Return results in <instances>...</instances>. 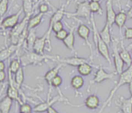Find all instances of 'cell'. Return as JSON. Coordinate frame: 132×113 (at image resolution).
Returning a JSON list of instances; mask_svg holds the SVG:
<instances>
[{
  "label": "cell",
  "instance_id": "obj_1",
  "mask_svg": "<svg viewBox=\"0 0 132 113\" xmlns=\"http://www.w3.org/2000/svg\"><path fill=\"white\" fill-rule=\"evenodd\" d=\"M21 64L23 67L30 66V65H40L47 60L57 61L59 59V56L56 55H40L34 52V51H26L21 57H20Z\"/></svg>",
  "mask_w": 132,
  "mask_h": 113
},
{
  "label": "cell",
  "instance_id": "obj_2",
  "mask_svg": "<svg viewBox=\"0 0 132 113\" xmlns=\"http://www.w3.org/2000/svg\"><path fill=\"white\" fill-rule=\"evenodd\" d=\"M131 81H132V63L130 64V66H129L127 68V70H123L119 75V80H118L117 83L116 84L115 87L110 92V94H109L107 99L105 101V102L102 105L101 109L102 110H104V108L110 103V101H111L112 98L113 97L115 93L117 91V90L120 87H121L122 86H123L125 84H129Z\"/></svg>",
  "mask_w": 132,
  "mask_h": 113
},
{
  "label": "cell",
  "instance_id": "obj_3",
  "mask_svg": "<svg viewBox=\"0 0 132 113\" xmlns=\"http://www.w3.org/2000/svg\"><path fill=\"white\" fill-rule=\"evenodd\" d=\"M90 18H91V23L93 25V38H94V41L96 43V48H97L99 53L108 62V63L110 65H111L112 61H111V57H110V51H109V46L106 44V42L100 36V34L97 31V29L96 27V22H95V19H94L93 13H92Z\"/></svg>",
  "mask_w": 132,
  "mask_h": 113
},
{
  "label": "cell",
  "instance_id": "obj_4",
  "mask_svg": "<svg viewBox=\"0 0 132 113\" xmlns=\"http://www.w3.org/2000/svg\"><path fill=\"white\" fill-rule=\"evenodd\" d=\"M29 18L30 17H24L23 20L20 23H19L13 29H11V32H10V41H11V44H18L21 35L28 28L27 24H28Z\"/></svg>",
  "mask_w": 132,
  "mask_h": 113
},
{
  "label": "cell",
  "instance_id": "obj_5",
  "mask_svg": "<svg viewBox=\"0 0 132 113\" xmlns=\"http://www.w3.org/2000/svg\"><path fill=\"white\" fill-rule=\"evenodd\" d=\"M66 15L70 17H82L89 19L92 15V13L89 9V2L87 1V0H85L83 2L79 3L75 13L69 14L66 13Z\"/></svg>",
  "mask_w": 132,
  "mask_h": 113
},
{
  "label": "cell",
  "instance_id": "obj_6",
  "mask_svg": "<svg viewBox=\"0 0 132 113\" xmlns=\"http://www.w3.org/2000/svg\"><path fill=\"white\" fill-rule=\"evenodd\" d=\"M68 100L66 99L64 96H62L61 94L58 95V96H56L54 97H52V98H50L49 96H48V98L46 101H44V102H41L40 104H37V105H35V107L33 108V111L34 112H37V113H41V112H44V111H47V109L51 107L53 104H54L55 103L57 102H59V101H67Z\"/></svg>",
  "mask_w": 132,
  "mask_h": 113
},
{
  "label": "cell",
  "instance_id": "obj_7",
  "mask_svg": "<svg viewBox=\"0 0 132 113\" xmlns=\"http://www.w3.org/2000/svg\"><path fill=\"white\" fill-rule=\"evenodd\" d=\"M113 41V63L117 74L120 75L123 71L124 63L121 59L120 52L118 50V42L117 40H112Z\"/></svg>",
  "mask_w": 132,
  "mask_h": 113
},
{
  "label": "cell",
  "instance_id": "obj_8",
  "mask_svg": "<svg viewBox=\"0 0 132 113\" xmlns=\"http://www.w3.org/2000/svg\"><path fill=\"white\" fill-rule=\"evenodd\" d=\"M22 12H23V9L19 10V12H17L16 13L9 16L6 18H5L3 20H2L1 28L3 30H6V29H13L14 27H16L19 24L20 17Z\"/></svg>",
  "mask_w": 132,
  "mask_h": 113
},
{
  "label": "cell",
  "instance_id": "obj_9",
  "mask_svg": "<svg viewBox=\"0 0 132 113\" xmlns=\"http://www.w3.org/2000/svg\"><path fill=\"white\" fill-rule=\"evenodd\" d=\"M47 44H48V45L51 46V39L47 37V34L45 33L44 35H43L42 37H37L33 46V51L36 53L43 55L44 54V49L46 48Z\"/></svg>",
  "mask_w": 132,
  "mask_h": 113
},
{
  "label": "cell",
  "instance_id": "obj_10",
  "mask_svg": "<svg viewBox=\"0 0 132 113\" xmlns=\"http://www.w3.org/2000/svg\"><path fill=\"white\" fill-rule=\"evenodd\" d=\"M117 73H107L103 67H99L96 72L91 84H100L106 80L113 79Z\"/></svg>",
  "mask_w": 132,
  "mask_h": 113
},
{
  "label": "cell",
  "instance_id": "obj_11",
  "mask_svg": "<svg viewBox=\"0 0 132 113\" xmlns=\"http://www.w3.org/2000/svg\"><path fill=\"white\" fill-rule=\"evenodd\" d=\"M64 15H66L65 6H64V5H63L61 8L57 9V10L53 13V15L51 16V19H50L48 29H47V32H46V34H47V37H48L49 38L51 37V27H52V25H53L54 23L57 22V21H61V20L63 19V17H64Z\"/></svg>",
  "mask_w": 132,
  "mask_h": 113
},
{
  "label": "cell",
  "instance_id": "obj_12",
  "mask_svg": "<svg viewBox=\"0 0 132 113\" xmlns=\"http://www.w3.org/2000/svg\"><path fill=\"white\" fill-rule=\"evenodd\" d=\"M90 29L88 26H86V24H80L77 28V34L78 35L85 41V42L87 44V45L89 46V49H90V53L92 55L93 52V48H92V44L89 42V34H90Z\"/></svg>",
  "mask_w": 132,
  "mask_h": 113
},
{
  "label": "cell",
  "instance_id": "obj_13",
  "mask_svg": "<svg viewBox=\"0 0 132 113\" xmlns=\"http://www.w3.org/2000/svg\"><path fill=\"white\" fill-rule=\"evenodd\" d=\"M58 62L64 65H69V66H74V67H78L79 65L85 63H89L87 59L79 57V56H72V57L64 58V59L59 58Z\"/></svg>",
  "mask_w": 132,
  "mask_h": 113
},
{
  "label": "cell",
  "instance_id": "obj_14",
  "mask_svg": "<svg viewBox=\"0 0 132 113\" xmlns=\"http://www.w3.org/2000/svg\"><path fill=\"white\" fill-rule=\"evenodd\" d=\"M106 22L111 27L114 24L115 20V17H116V13L113 10V0H106Z\"/></svg>",
  "mask_w": 132,
  "mask_h": 113
},
{
  "label": "cell",
  "instance_id": "obj_15",
  "mask_svg": "<svg viewBox=\"0 0 132 113\" xmlns=\"http://www.w3.org/2000/svg\"><path fill=\"white\" fill-rule=\"evenodd\" d=\"M64 64L60 63L57 64L56 66H54V68H52L51 70H50L49 71H47V72L46 73V74L44 75V78L45 81L47 82V84L48 86H49V91L51 90V84L52 80H53L56 76L58 75V73H59L61 69L64 66Z\"/></svg>",
  "mask_w": 132,
  "mask_h": 113
},
{
  "label": "cell",
  "instance_id": "obj_16",
  "mask_svg": "<svg viewBox=\"0 0 132 113\" xmlns=\"http://www.w3.org/2000/svg\"><path fill=\"white\" fill-rule=\"evenodd\" d=\"M6 96L10 97L13 101H17L20 104L23 103L20 97V89H18L13 84H9V86L6 90Z\"/></svg>",
  "mask_w": 132,
  "mask_h": 113
},
{
  "label": "cell",
  "instance_id": "obj_17",
  "mask_svg": "<svg viewBox=\"0 0 132 113\" xmlns=\"http://www.w3.org/2000/svg\"><path fill=\"white\" fill-rule=\"evenodd\" d=\"M18 50H19V48H18L17 44H11L10 45L6 47L4 49L0 51V60L5 61V60L8 59Z\"/></svg>",
  "mask_w": 132,
  "mask_h": 113
},
{
  "label": "cell",
  "instance_id": "obj_18",
  "mask_svg": "<svg viewBox=\"0 0 132 113\" xmlns=\"http://www.w3.org/2000/svg\"><path fill=\"white\" fill-rule=\"evenodd\" d=\"M75 29H76L75 27H70L67 37L63 41V43L65 45V47L72 51H75V34H74Z\"/></svg>",
  "mask_w": 132,
  "mask_h": 113
},
{
  "label": "cell",
  "instance_id": "obj_19",
  "mask_svg": "<svg viewBox=\"0 0 132 113\" xmlns=\"http://www.w3.org/2000/svg\"><path fill=\"white\" fill-rule=\"evenodd\" d=\"M100 101L96 94H91L86 97L85 100V105L87 108L91 110H95L100 107Z\"/></svg>",
  "mask_w": 132,
  "mask_h": 113
},
{
  "label": "cell",
  "instance_id": "obj_20",
  "mask_svg": "<svg viewBox=\"0 0 132 113\" xmlns=\"http://www.w3.org/2000/svg\"><path fill=\"white\" fill-rule=\"evenodd\" d=\"M110 28H111V27L106 22L103 29L99 32L100 36L106 42V44L108 46H110V44L112 43V37H111V34H110Z\"/></svg>",
  "mask_w": 132,
  "mask_h": 113
},
{
  "label": "cell",
  "instance_id": "obj_21",
  "mask_svg": "<svg viewBox=\"0 0 132 113\" xmlns=\"http://www.w3.org/2000/svg\"><path fill=\"white\" fill-rule=\"evenodd\" d=\"M120 108L122 113H132V97H121Z\"/></svg>",
  "mask_w": 132,
  "mask_h": 113
},
{
  "label": "cell",
  "instance_id": "obj_22",
  "mask_svg": "<svg viewBox=\"0 0 132 113\" xmlns=\"http://www.w3.org/2000/svg\"><path fill=\"white\" fill-rule=\"evenodd\" d=\"M13 105V100L8 96L0 101V113H10Z\"/></svg>",
  "mask_w": 132,
  "mask_h": 113
},
{
  "label": "cell",
  "instance_id": "obj_23",
  "mask_svg": "<svg viewBox=\"0 0 132 113\" xmlns=\"http://www.w3.org/2000/svg\"><path fill=\"white\" fill-rule=\"evenodd\" d=\"M127 13L123 12V11H120L118 13L116 14V17H115V20H114V24L117 26V27L119 28V31L121 33V30L122 28L124 27L125 25V23L127 21Z\"/></svg>",
  "mask_w": 132,
  "mask_h": 113
},
{
  "label": "cell",
  "instance_id": "obj_24",
  "mask_svg": "<svg viewBox=\"0 0 132 113\" xmlns=\"http://www.w3.org/2000/svg\"><path fill=\"white\" fill-rule=\"evenodd\" d=\"M44 13H41L39 12V13L33 16V17H30L29 18V20H28V24H27V27H28V29H35L42 21V19H43V17H44Z\"/></svg>",
  "mask_w": 132,
  "mask_h": 113
},
{
  "label": "cell",
  "instance_id": "obj_25",
  "mask_svg": "<svg viewBox=\"0 0 132 113\" xmlns=\"http://www.w3.org/2000/svg\"><path fill=\"white\" fill-rule=\"evenodd\" d=\"M120 46H121V51H120V55L121 59H123L124 64L128 67L132 63V57H131L129 51L124 48L122 41L120 42Z\"/></svg>",
  "mask_w": 132,
  "mask_h": 113
},
{
  "label": "cell",
  "instance_id": "obj_26",
  "mask_svg": "<svg viewBox=\"0 0 132 113\" xmlns=\"http://www.w3.org/2000/svg\"><path fill=\"white\" fill-rule=\"evenodd\" d=\"M78 73L82 77H87L93 72V66L89 63H85L77 67Z\"/></svg>",
  "mask_w": 132,
  "mask_h": 113
},
{
  "label": "cell",
  "instance_id": "obj_27",
  "mask_svg": "<svg viewBox=\"0 0 132 113\" xmlns=\"http://www.w3.org/2000/svg\"><path fill=\"white\" fill-rule=\"evenodd\" d=\"M24 81V70H23V66H22L20 69L15 73V77H14V83L13 84L20 90L23 84Z\"/></svg>",
  "mask_w": 132,
  "mask_h": 113
},
{
  "label": "cell",
  "instance_id": "obj_28",
  "mask_svg": "<svg viewBox=\"0 0 132 113\" xmlns=\"http://www.w3.org/2000/svg\"><path fill=\"white\" fill-rule=\"evenodd\" d=\"M37 35L35 33V30L34 29H30L28 31V34L26 38V44H27V47L28 48V51H33V46L34 44L37 39Z\"/></svg>",
  "mask_w": 132,
  "mask_h": 113
},
{
  "label": "cell",
  "instance_id": "obj_29",
  "mask_svg": "<svg viewBox=\"0 0 132 113\" xmlns=\"http://www.w3.org/2000/svg\"><path fill=\"white\" fill-rule=\"evenodd\" d=\"M23 11L25 17H30L34 12V3L33 0H23Z\"/></svg>",
  "mask_w": 132,
  "mask_h": 113
},
{
  "label": "cell",
  "instance_id": "obj_30",
  "mask_svg": "<svg viewBox=\"0 0 132 113\" xmlns=\"http://www.w3.org/2000/svg\"><path fill=\"white\" fill-rule=\"evenodd\" d=\"M84 83H85V81H84V79H83L82 76H81V75H76V76H74L72 78L70 84H71V87L74 90L78 91V90L81 89L83 87Z\"/></svg>",
  "mask_w": 132,
  "mask_h": 113
},
{
  "label": "cell",
  "instance_id": "obj_31",
  "mask_svg": "<svg viewBox=\"0 0 132 113\" xmlns=\"http://www.w3.org/2000/svg\"><path fill=\"white\" fill-rule=\"evenodd\" d=\"M22 66V64H21V61L19 59H13L11 61L10 64V66H9V71L13 73V74H15L20 69V67Z\"/></svg>",
  "mask_w": 132,
  "mask_h": 113
},
{
  "label": "cell",
  "instance_id": "obj_32",
  "mask_svg": "<svg viewBox=\"0 0 132 113\" xmlns=\"http://www.w3.org/2000/svg\"><path fill=\"white\" fill-rule=\"evenodd\" d=\"M10 0H0V19H2L7 13Z\"/></svg>",
  "mask_w": 132,
  "mask_h": 113
},
{
  "label": "cell",
  "instance_id": "obj_33",
  "mask_svg": "<svg viewBox=\"0 0 132 113\" xmlns=\"http://www.w3.org/2000/svg\"><path fill=\"white\" fill-rule=\"evenodd\" d=\"M89 9L92 13H102V7H101L100 2L89 1Z\"/></svg>",
  "mask_w": 132,
  "mask_h": 113
},
{
  "label": "cell",
  "instance_id": "obj_34",
  "mask_svg": "<svg viewBox=\"0 0 132 113\" xmlns=\"http://www.w3.org/2000/svg\"><path fill=\"white\" fill-rule=\"evenodd\" d=\"M32 111H33V108L31 107L30 104L23 102V104H20V113H28V112H32Z\"/></svg>",
  "mask_w": 132,
  "mask_h": 113
},
{
  "label": "cell",
  "instance_id": "obj_35",
  "mask_svg": "<svg viewBox=\"0 0 132 113\" xmlns=\"http://www.w3.org/2000/svg\"><path fill=\"white\" fill-rule=\"evenodd\" d=\"M63 83V79L61 76L57 75L51 81V87H53L54 88H58Z\"/></svg>",
  "mask_w": 132,
  "mask_h": 113
},
{
  "label": "cell",
  "instance_id": "obj_36",
  "mask_svg": "<svg viewBox=\"0 0 132 113\" xmlns=\"http://www.w3.org/2000/svg\"><path fill=\"white\" fill-rule=\"evenodd\" d=\"M63 29H64V24H63V23L61 22V20L54 23V24L52 25V27H51V31L54 32L55 34H56L57 32H58V31L63 30Z\"/></svg>",
  "mask_w": 132,
  "mask_h": 113
},
{
  "label": "cell",
  "instance_id": "obj_37",
  "mask_svg": "<svg viewBox=\"0 0 132 113\" xmlns=\"http://www.w3.org/2000/svg\"><path fill=\"white\" fill-rule=\"evenodd\" d=\"M68 34H69V32L66 31V30H64V29H63V30H61V31H58V32H57L56 34H55V37L57 39V40H60V41H64V39L67 37V35H68Z\"/></svg>",
  "mask_w": 132,
  "mask_h": 113
},
{
  "label": "cell",
  "instance_id": "obj_38",
  "mask_svg": "<svg viewBox=\"0 0 132 113\" xmlns=\"http://www.w3.org/2000/svg\"><path fill=\"white\" fill-rule=\"evenodd\" d=\"M124 39L126 40H131L132 39V27H125L124 31Z\"/></svg>",
  "mask_w": 132,
  "mask_h": 113
},
{
  "label": "cell",
  "instance_id": "obj_39",
  "mask_svg": "<svg viewBox=\"0 0 132 113\" xmlns=\"http://www.w3.org/2000/svg\"><path fill=\"white\" fill-rule=\"evenodd\" d=\"M49 11V6L46 3H42L39 6V12L41 13H47Z\"/></svg>",
  "mask_w": 132,
  "mask_h": 113
},
{
  "label": "cell",
  "instance_id": "obj_40",
  "mask_svg": "<svg viewBox=\"0 0 132 113\" xmlns=\"http://www.w3.org/2000/svg\"><path fill=\"white\" fill-rule=\"evenodd\" d=\"M6 79V73L5 70L0 71V83H4Z\"/></svg>",
  "mask_w": 132,
  "mask_h": 113
},
{
  "label": "cell",
  "instance_id": "obj_41",
  "mask_svg": "<svg viewBox=\"0 0 132 113\" xmlns=\"http://www.w3.org/2000/svg\"><path fill=\"white\" fill-rule=\"evenodd\" d=\"M47 113H59V112H58L54 108H53V107L51 106V107H50V108L47 109Z\"/></svg>",
  "mask_w": 132,
  "mask_h": 113
},
{
  "label": "cell",
  "instance_id": "obj_42",
  "mask_svg": "<svg viewBox=\"0 0 132 113\" xmlns=\"http://www.w3.org/2000/svg\"><path fill=\"white\" fill-rule=\"evenodd\" d=\"M6 70V64L4 61L0 60V71H3Z\"/></svg>",
  "mask_w": 132,
  "mask_h": 113
},
{
  "label": "cell",
  "instance_id": "obj_43",
  "mask_svg": "<svg viewBox=\"0 0 132 113\" xmlns=\"http://www.w3.org/2000/svg\"><path fill=\"white\" fill-rule=\"evenodd\" d=\"M127 17L130 19H132V6L128 10V11L127 12Z\"/></svg>",
  "mask_w": 132,
  "mask_h": 113
},
{
  "label": "cell",
  "instance_id": "obj_44",
  "mask_svg": "<svg viewBox=\"0 0 132 113\" xmlns=\"http://www.w3.org/2000/svg\"><path fill=\"white\" fill-rule=\"evenodd\" d=\"M128 87H129V91L130 94V97H132V81L128 84Z\"/></svg>",
  "mask_w": 132,
  "mask_h": 113
},
{
  "label": "cell",
  "instance_id": "obj_45",
  "mask_svg": "<svg viewBox=\"0 0 132 113\" xmlns=\"http://www.w3.org/2000/svg\"><path fill=\"white\" fill-rule=\"evenodd\" d=\"M103 110H102V109L100 108V111L99 112H97V113H103Z\"/></svg>",
  "mask_w": 132,
  "mask_h": 113
},
{
  "label": "cell",
  "instance_id": "obj_46",
  "mask_svg": "<svg viewBox=\"0 0 132 113\" xmlns=\"http://www.w3.org/2000/svg\"><path fill=\"white\" fill-rule=\"evenodd\" d=\"M90 1H95V2H100V0H90Z\"/></svg>",
  "mask_w": 132,
  "mask_h": 113
},
{
  "label": "cell",
  "instance_id": "obj_47",
  "mask_svg": "<svg viewBox=\"0 0 132 113\" xmlns=\"http://www.w3.org/2000/svg\"><path fill=\"white\" fill-rule=\"evenodd\" d=\"M3 88L1 89V91H0V94H1V93L3 92Z\"/></svg>",
  "mask_w": 132,
  "mask_h": 113
},
{
  "label": "cell",
  "instance_id": "obj_48",
  "mask_svg": "<svg viewBox=\"0 0 132 113\" xmlns=\"http://www.w3.org/2000/svg\"><path fill=\"white\" fill-rule=\"evenodd\" d=\"M1 21L2 20H0V28H1Z\"/></svg>",
  "mask_w": 132,
  "mask_h": 113
},
{
  "label": "cell",
  "instance_id": "obj_49",
  "mask_svg": "<svg viewBox=\"0 0 132 113\" xmlns=\"http://www.w3.org/2000/svg\"><path fill=\"white\" fill-rule=\"evenodd\" d=\"M70 1V0H66V2H67V3H69Z\"/></svg>",
  "mask_w": 132,
  "mask_h": 113
},
{
  "label": "cell",
  "instance_id": "obj_50",
  "mask_svg": "<svg viewBox=\"0 0 132 113\" xmlns=\"http://www.w3.org/2000/svg\"><path fill=\"white\" fill-rule=\"evenodd\" d=\"M14 1H15V0H12V3H14Z\"/></svg>",
  "mask_w": 132,
  "mask_h": 113
},
{
  "label": "cell",
  "instance_id": "obj_51",
  "mask_svg": "<svg viewBox=\"0 0 132 113\" xmlns=\"http://www.w3.org/2000/svg\"><path fill=\"white\" fill-rule=\"evenodd\" d=\"M28 113H33V111L32 112H28Z\"/></svg>",
  "mask_w": 132,
  "mask_h": 113
},
{
  "label": "cell",
  "instance_id": "obj_52",
  "mask_svg": "<svg viewBox=\"0 0 132 113\" xmlns=\"http://www.w3.org/2000/svg\"><path fill=\"white\" fill-rule=\"evenodd\" d=\"M130 2H131V3H132V0H130Z\"/></svg>",
  "mask_w": 132,
  "mask_h": 113
},
{
  "label": "cell",
  "instance_id": "obj_53",
  "mask_svg": "<svg viewBox=\"0 0 132 113\" xmlns=\"http://www.w3.org/2000/svg\"></svg>",
  "mask_w": 132,
  "mask_h": 113
}]
</instances>
